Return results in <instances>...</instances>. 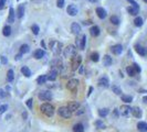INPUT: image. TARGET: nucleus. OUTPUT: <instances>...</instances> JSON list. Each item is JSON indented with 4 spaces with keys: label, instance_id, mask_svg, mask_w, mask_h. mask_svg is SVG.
<instances>
[{
    "label": "nucleus",
    "instance_id": "obj_31",
    "mask_svg": "<svg viewBox=\"0 0 147 132\" xmlns=\"http://www.w3.org/2000/svg\"><path fill=\"white\" fill-rule=\"evenodd\" d=\"M29 51H30V47L28 44H23V45H21V47H20V53H21V54L29 53Z\"/></svg>",
    "mask_w": 147,
    "mask_h": 132
},
{
    "label": "nucleus",
    "instance_id": "obj_27",
    "mask_svg": "<svg viewBox=\"0 0 147 132\" xmlns=\"http://www.w3.org/2000/svg\"><path fill=\"white\" fill-rule=\"evenodd\" d=\"M21 73L25 76V77H30V76H31V70L29 69V67H27V66H23V67H21Z\"/></svg>",
    "mask_w": 147,
    "mask_h": 132
},
{
    "label": "nucleus",
    "instance_id": "obj_21",
    "mask_svg": "<svg viewBox=\"0 0 147 132\" xmlns=\"http://www.w3.org/2000/svg\"><path fill=\"white\" fill-rule=\"evenodd\" d=\"M137 129L139 132H147V123L144 122V121H141V122L137 123Z\"/></svg>",
    "mask_w": 147,
    "mask_h": 132
},
{
    "label": "nucleus",
    "instance_id": "obj_23",
    "mask_svg": "<svg viewBox=\"0 0 147 132\" xmlns=\"http://www.w3.org/2000/svg\"><path fill=\"white\" fill-rule=\"evenodd\" d=\"M112 63H113L112 57H111L110 55H105L104 58H103V64H104V66H111Z\"/></svg>",
    "mask_w": 147,
    "mask_h": 132
},
{
    "label": "nucleus",
    "instance_id": "obj_1",
    "mask_svg": "<svg viewBox=\"0 0 147 132\" xmlns=\"http://www.w3.org/2000/svg\"><path fill=\"white\" fill-rule=\"evenodd\" d=\"M40 110L46 117H52L54 115V107L52 105H50V103H43V105H41Z\"/></svg>",
    "mask_w": 147,
    "mask_h": 132
},
{
    "label": "nucleus",
    "instance_id": "obj_12",
    "mask_svg": "<svg viewBox=\"0 0 147 132\" xmlns=\"http://www.w3.org/2000/svg\"><path fill=\"white\" fill-rule=\"evenodd\" d=\"M68 108L71 110V112H76V110H79L80 108V103L76 101H71V102H69Z\"/></svg>",
    "mask_w": 147,
    "mask_h": 132
},
{
    "label": "nucleus",
    "instance_id": "obj_7",
    "mask_svg": "<svg viewBox=\"0 0 147 132\" xmlns=\"http://www.w3.org/2000/svg\"><path fill=\"white\" fill-rule=\"evenodd\" d=\"M38 97L42 101H48V100H51V99H52V94H51V91H49V90H44V91L39 93Z\"/></svg>",
    "mask_w": 147,
    "mask_h": 132
},
{
    "label": "nucleus",
    "instance_id": "obj_33",
    "mask_svg": "<svg viewBox=\"0 0 147 132\" xmlns=\"http://www.w3.org/2000/svg\"><path fill=\"white\" fill-rule=\"evenodd\" d=\"M108 112H110V111H108L107 108H102L99 110V115H100V117H102V118L103 117H106L108 115Z\"/></svg>",
    "mask_w": 147,
    "mask_h": 132
},
{
    "label": "nucleus",
    "instance_id": "obj_39",
    "mask_svg": "<svg viewBox=\"0 0 147 132\" xmlns=\"http://www.w3.org/2000/svg\"><path fill=\"white\" fill-rule=\"evenodd\" d=\"M95 127L96 128H100V129H105V124L102 122L101 120H97V121H95Z\"/></svg>",
    "mask_w": 147,
    "mask_h": 132
},
{
    "label": "nucleus",
    "instance_id": "obj_4",
    "mask_svg": "<svg viewBox=\"0 0 147 132\" xmlns=\"http://www.w3.org/2000/svg\"><path fill=\"white\" fill-rule=\"evenodd\" d=\"M76 55V49L74 45H69L66 49H64V56L65 57H73Z\"/></svg>",
    "mask_w": 147,
    "mask_h": 132
},
{
    "label": "nucleus",
    "instance_id": "obj_16",
    "mask_svg": "<svg viewBox=\"0 0 147 132\" xmlns=\"http://www.w3.org/2000/svg\"><path fill=\"white\" fill-rule=\"evenodd\" d=\"M56 76H58V70L54 69V68H52V70H51V72L46 75V77H48V80L54 82V80L56 79Z\"/></svg>",
    "mask_w": 147,
    "mask_h": 132
},
{
    "label": "nucleus",
    "instance_id": "obj_11",
    "mask_svg": "<svg viewBox=\"0 0 147 132\" xmlns=\"http://www.w3.org/2000/svg\"><path fill=\"white\" fill-rule=\"evenodd\" d=\"M95 12H96L97 17H99L100 19H105V18H106V16H107L106 10L103 9V8H101V7H97L96 10H95Z\"/></svg>",
    "mask_w": 147,
    "mask_h": 132
},
{
    "label": "nucleus",
    "instance_id": "obj_38",
    "mask_svg": "<svg viewBox=\"0 0 147 132\" xmlns=\"http://www.w3.org/2000/svg\"><path fill=\"white\" fill-rule=\"evenodd\" d=\"M111 22H112L113 24L117 25V24H120V19H118L117 16H112L111 17Z\"/></svg>",
    "mask_w": 147,
    "mask_h": 132
},
{
    "label": "nucleus",
    "instance_id": "obj_46",
    "mask_svg": "<svg viewBox=\"0 0 147 132\" xmlns=\"http://www.w3.org/2000/svg\"><path fill=\"white\" fill-rule=\"evenodd\" d=\"M27 106L28 108H32V99H29V100H27Z\"/></svg>",
    "mask_w": 147,
    "mask_h": 132
},
{
    "label": "nucleus",
    "instance_id": "obj_24",
    "mask_svg": "<svg viewBox=\"0 0 147 132\" xmlns=\"http://www.w3.org/2000/svg\"><path fill=\"white\" fill-rule=\"evenodd\" d=\"M23 14H24V6H23V4H20L19 8H18V11H17V17L19 18V19H21L23 17Z\"/></svg>",
    "mask_w": 147,
    "mask_h": 132
},
{
    "label": "nucleus",
    "instance_id": "obj_44",
    "mask_svg": "<svg viewBox=\"0 0 147 132\" xmlns=\"http://www.w3.org/2000/svg\"><path fill=\"white\" fill-rule=\"evenodd\" d=\"M56 6L59 8H63L64 7V0H56Z\"/></svg>",
    "mask_w": 147,
    "mask_h": 132
},
{
    "label": "nucleus",
    "instance_id": "obj_18",
    "mask_svg": "<svg viewBox=\"0 0 147 132\" xmlns=\"http://www.w3.org/2000/svg\"><path fill=\"white\" fill-rule=\"evenodd\" d=\"M90 33H91V35L92 36H99L100 35V28L97 27V25H93V27L90 29Z\"/></svg>",
    "mask_w": 147,
    "mask_h": 132
},
{
    "label": "nucleus",
    "instance_id": "obj_41",
    "mask_svg": "<svg viewBox=\"0 0 147 132\" xmlns=\"http://www.w3.org/2000/svg\"><path fill=\"white\" fill-rule=\"evenodd\" d=\"M112 90H113V93L116 94V95H121V94H122V90H121V88L118 87V86H113Z\"/></svg>",
    "mask_w": 147,
    "mask_h": 132
},
{
    "label": "nucleus",
    "instance_id": "obj_6",
    "mask_svg": "<svg viewBox=\"0 0 147 132\" xmlns=\"http://www.w3.org/2000/svg\"><path fill=\"white\" fill-rule=\"evenodd\" d=\"M85 43H86V35L85 34H82L81 36L76 39V46L79 47V50L83 51L85 49Z\"/></svg>",
    "mask_w": 147,
    "mask_h": 132
},
{
    "label": "nucleus",
    "instance_id": "obj_17",
    "mask_svg": "<svg viewBox=\"0 0 147 132\" xmlns=\"http://www.w3.org/2000/svg\"><path fill=\"white\" fill-rule=\"evenodd\" d=\"M71 30H72V33H74V34L79 35L80 33H81V27H80V24L76 23V22H73V23H72Z\"/></svg>",
    "mask_w": 147,
    "mask_h": 132
},
{
    "label": "nucleus",
    "instance_id": "obj_26",
    "mask_svg": "<svg viewBox=\"0 0 147 132\" xmlns=\"http://www.w3.org/2000/svg\"><path fill=\"white\" fill-rule=\"evenodd\" d=\"M73 131L74 132H84V126L82 123H77L73 127Z\"/></svg>",
    "mask_w": 147,
    "mask_h": 132
},
{
    "label": "nucleus",
    "instance_id": "obj_43",
    "mask_svg": "<svg viewBox=\"0 0 147 132\" xmlns=\"http://www.w3.org/2000/svg\"><path fill=\"white\" fill-rule=\"evenodd\" d=\"M132 66H133V68H134V69H135V72H136V74H138V73H141V67H139V66H138V64H136V63H134V64L133 65H132Z\"/></svg>",
    "mask_w": 147,
    "mask_h": 132
},
{
    "label": "nucleus",
    "instance_id": "obj_15",
    "mask_svg": "<svg viewBox=\"0 0 147 132\" xmlns=\"http://www.w3.org/2000/svg\"><path fill=\"white\" fill-rule=\"evenodd\" d=\"M99 85L101 87H104V88H107L108 86H110V80H108L107 77H101L99 79Z\"/></svg>",
    "mask_w": 147,
    "mask_h": 132
},
{
    "label": "nucleus",
    "instance_id": "obj_58",
    "mask_svg": "<svg viewBox=\"0 0 147 132\" xmlns=\"http://www.w3.org/2000/svg\"><path fill=\"white\" fill-rule=\"evenodd\" d=\"M144 2H146V3H147V0H144Z\"/></svg>",
    "mask_w": 147,
    "mask_h": 132
},
{
    "label": "nucleus",
    "instance_id": "obj_40",
    "mask_svg": "<svg viewBox=\"0 0 147 132\" xmlns=\"http://www.w3.org/2000/svg\"><path fill=\"white\" fill-rule=\"evenodd\" d=\"M31 30H32V32L34 33V34H39L40 28H39V25H38V24H33L32 27H31Z\"/></svg>",
    "mask_w": 147,
    "mask_h": 132
},
{
    "label": "nucleus",
    "instance_id": "obj_10",
    "mask_svg": "<svg viewBox=\"0 0 147 132\" xmlns=\"http://www.w3.org/2000/svg\"><path fill=\"white\" fill-rule=\"evenodd\" d=\"M132 113V108L128 106H122L121 107V115L123 117H128Z\"/></svg>",
    "mask_w": 147,
    "mask_h": 132
},
{
    "label": "nucleus",
    "instance_id": "obj_37",
    "mask_svg": "<svg viewBox=\"0 0 147 132\" xmlns=\"http://www.w3.org/2000/svg\"><path fill=\"white\" fill-rule=\"evenodd\" d=\"M61 65H62V62L60 60H54L52 61V63H51V66L54 68V67H61Z\"/></svg>",
    "mask_w": 147,
    "mask_h": 132
},
{
    "label": "nucleus",
    "instance_id": "obj_42",
    "mask_svg": "<svg viewBox=\"0 0 147 132\" xmlns=\"http://www.w3.org/2000/svg\"><path fill=\"white\" fill-rule=\"evenodd\" d=\"M8 110V105H2L0 106V115H2L3 112H6Z\"/></svg>",
    "mask_w": 147,
    "mask_h": 132
},
{
    "label": "nucleus",
    "instance_id": "obj_54",
    "mask_svg": "<svg viewBox=\"0 0 147 132\" xmlns=\"http://www.w3.org/2000/svg\"><path fill=\"white\" fill-rule=\"evenodd\" d=\"M143 101H144L145 103H147V96H145V97L143 98Z\"/></svg>",
    "mask_w": 147,
    "mask_h": 132
},
{
    "label": "nucleus",
    "instance_id": "obj_3",
    "mask_svg": "<svg viewBox=\"0 0 147 132\" xmlns=\"http://www.w3.org/2000/svg\"><path fill=\"white\" fill-rule=\"evenodd\" d=\"M81 62H82V57L77 56V55H75V56H73L71 58V66H72V70H76L77 68L81 66Z\"/></svg>",
    "mask_w": 147,
    "mask_h": 132
},
{
    "label": "nucleus",
    "instance_id": "obj_2",
    "mask_svg": "<svg viewBox=\"0 0 147 132\" xmlns=\"http://www.w3.org/2000/svg\"><path fill=\"white\" fill-rule=\"evenodd\" d=\"M61 49H62V43L59 41H55V40H52L50 42V50L52 51L53 54L59 55L61 53Z\"/></svg>",
    "mask_w": 147,
    "mask_h": 132
},
{
    "label": "nucleus",
    "instance_id": "obj_50",
    "mask_svg": "<svg viewBox=\"0 0 147 132\" xmlns=\"http://www.w3.org/2000/svg\"><path fill=\"white\" fill-rule=\"evenodd\" d=\"M14 60H15V61H20V60H21V54H18V55H15Z\"/></svg>",
    "mask_w": 147,
    "mask_h": 132
},
{
    "label": "nucleus",
    "instance_id": "obj_25",
    "mask_svg": "<svg viewBox=\"0 0 147 132\" xmlns=\"http://www.w3.org/2000/svg\"><path fill=\"white\" fill-rule=\"evenodd\" d=\"M127 11L130 12V14H132V16H136V14L138 13V11H139V8H136V7L131 6V7H128L127 8Z\"/></svg>",
    "mask_w": 147,
    "mask_h": 132
},
{
    "label": "nucleus",
    "instance_id": "obj_51",
    "mask_svg": "<svg viewBox=\"0 0 147 132\" xmlns=\"http://www.w3.org/2000/svg\"><path fill=\"white\" fill-rule=\"evenodd\" d=\"M1 61H2V63H3V64H7V58L4 56H1Z\"/></svg>",
    "mask_w": 147,
    "mask_h": 132
},
{
    "label": "nucleus",
    "instance_id": "obj_34",
    "mask_svg": "<svg viewBox=\"0 0 147 132\" xmlns=\"http://www.w3.org/2000/svg\"><path fill=\"white\" fill-rule=\"evenodd\" d=\"M126 72H127V74L131 76V77H133V76H135L136 72L135 69L133 68V66H128V67H126Z\"/></svg>",
    "mask_w": 147,
    "mask_h": 132
},
{
    "label": "nucleus",
    "instance_id": "obj_55",
    "mask_svg": "<svg viewBox=\"0 0 147 132\" xmlns=\"http://www.w3.org/2000/svg\"><path fill=\"white\" fill-rule=\"evenodd\" d=\"M80 73H83V66H80Z\"/></svg>",
    "mask_w": 147,
    "mask_h": 132
},
{
    "label": "nucleus",
    "instance_id": "obj_20",
    "mask_svg": "<svg viewBox=\"0 0 147 132\" xmlns=\"http://www.w3.org/2000/svg\"><path fill=\"white\" fill-rule=\"evenodd\" d=\"M44 55H45V52L43 50H37V51H34V53H33V57L37 58V60L42 58Z\"/></svg>",
    "mask_w": 147,
    "mask_h": 132
},
{
    "label": "nucleus",
    "instance_id": "obj_36",
    "mask_svg": "<svg viewBox=\"0 0 147 132\" xmlns=\"http://www.w3.org/2000/svg\"><path fill=\"white\" fill-rule=\"evenodd\" d=\"M91 60L93 61V62H99V61H100V55H99V53L93 52L92 54H91Z\"/></svg>",
    "mask_w": 147,
    "mask_h": 132
},
{
    "label": "nucleus",
    "instance_id": "obj_48",
    "mask_svg": "<svg viewBox=\"0 0 147 132\" xmlns=\"http://www.w3.org/2000/svg\"><path fill=\"white\" fill-rule=\"evenodd\" d=\"M3 97H6V94H4V91L3 90H0V98H3Z\"/></svg>",
    "mask_w": 147,
    "mask_h": 132
},
{
    "label": "nucleus",
    "instance_id": "obj_14",
    "mask_svg": "<svg viewBox=\"0 0 147 132\" xmlns=\"http://www.w3.org/2000/svg\"><path fill=\"white\" fill-rule=\"evenodd\" d=\"M111 51H112L113 54L120 55L121 53H122V51H123V46L121 44H116V45H114V46L111 47Z\"/></svg>",
    "mask_w": 147,
    "mask_h": 132
},
{
    "label": "nucleus",
    "instance_id": "obj_13",
    "mask_svg": "<svg viewBox=\"0 0 147 132\" xmlns=\"http://www.w3.org/2000/svg\"><path fill=\"white\" fill-rule=\"evenodd\" d=\"M66 11H68V13L71 17H74V16H76V13H77V8H76L75 4H70V6H68Z\"/></svg>",
    "mask_w": 147,
    "mask_h": 132
},
{
    "label": "nucleus",
    "instance_id": "obj_5",
    "mask_svg": "<svg viewBox=\"0 0 147 132\" xmlns=\"http://www.w3.org/2000/svg\"><path fill=\"white\" fill-rule=\"evenodd\" d=\"M58 113L62 117V118H65V119H68V118H70V117L72 116L71 110H70L68 107H60L59 108V110H58Z\"/></svg>",
    "mask_w": 147,
    "mask_h": 132
},
{
    "label": "nucleus",
    "instance_id": "obj_52",
    "mask_svg": "<svg viewBox=\"0 0 147 132\" xmlns=\"http://www.w3.org/2000/svg\"><path fill=\"white\" fill-rule=\"evenodd\" d=\"M93 91V87H90V89H89V93H87V96H90L91 95V93Z\"/></svg>",
    "mask_w": 147,
    "mask_h": 132
},
{
    "label": "nucleus",
    "instance_id": "obj_19",
    "mask_svg": "<svg viewBox=\"0 0 147 132\" xmlns=\"http://www.w3.org/2000/svg\"><path fill=\"white\" fill-rule=\"evenodd\" d=\"M132 115L135 117V118H142L143 113H142V110L138 107H134V108H132Z\"/></svg>",
    "mask_w": 147,
    "mask_h": 132
},
{
    "label": "nucleus",
    "instance_id": "obj_53",
    "mask_svg": "<svg viewBox=\"0 0 147 132\" xmlns=\"http://www.w3.org/2000/svg\"><path fill=\"white\" fill-rule=\"evenodd\" d=\"M41 46H42L43 49H45V43H44V41H41Z\"/></svg>",
    "mask_w": 147,
    "mask_h": 132
},
{
    "label": "nucleus",
    "instance_id": "obj_8",
    "mask_svg": "<svg viewBox=\"0 0 147 132\" xmlns=\"http://www.w3.org/2000/svg\"><path fill=\"white\" fill-rule=\"evenodd\" d=\"M79 84H80L79 80L75 79V78H72V79H70L68 82V84H66V88L71 91H75L77 86H79Z\"/></svg>",
    "mask_w": 147,
    "mask_h": 132
},
{
    "label": "nucleus",
    "instance_id": "obj_32",
    "mask_svg": "<svg viewBox=\"0 0 147 132\" xmlns=\"http://www.w3.org/2000/svg\"><path fill=\"white\" fill-rule=\"evenodd\" d=\"M13 77H14L13 70H12V69H9V70H8V73H7V79H8V82L11 83L12 80H13Z\"/></svg>",
    "mask_w": 147,
    "mask_h": 132
},
{
    "label": "nucleus",
    "instance_id": "obj_35",
    "mask_svg": "<svg viewBox=\"0 0 147 132\" xmlns=\"http://www.w3.org/2000/svg\"><path fill=\"white\" fill-rule=\"evenodd\" d=\"M134 24H135L136 27H142V25H143V19H142L141 17L135 18V20H134Z\"/></svg>",
    "mask_w": 147,
    "mask_h": 132
},
{
    "label": "nucleus",
    "instance_id": "obj_22",
    "mask_svg": "<svg viewBox=\"0 0 147 132\" xmlns=\"http://www.w3.org/2000/svg\"><path fill=\"white\" fill-rule=\"evenodd\" d=\"M8 22H9V23H13V22H14V10H13V8H10V9H9Z\"/></svg>",
    "mask_w": 147,
    "mask_h": 132
},
{
    "label": "nucleus",
    "instance_id": "obj_28",
    "mask_svg": "<svg viewBox=\"0 0 147 132\" xmlns=\"http://www.w3.org/2000/svg\"><path fill=\"white\" fill-rule=\"evenodd\" d=\"M121 99H122V101H124V102H126V103H130L133 101V97H132V96H128V95H122L121 96Z\"/></svg>",
    "mask_w": 147,
    "mask_h": 132
},
{
    "label": "nucleus",
    "instance_id": "obj_57",
    "mask_svg": "<svg viewBox=\"0 0 147 132\" xmlns=\"http://www.w3.org/2000/svg\"><path fill=\"white\" fill-rule=\"evenodd\" d=\"M89 1H91V2H96V0H89Z\"/></svg>",
    "mask_w": 147,
    "mask_h": 132
},
{
    "label": "nucleus",
    "instance_id": "obj_29",
    "mask_svg": "<svg viewBox=\"0 0 147 132\" xmlns=\"http://www.w3.org/2000/svg\"><path fill=\"white\" fill-rule=\"evenodd\" d=\"M46 80H48V77H46V75H42V76H40V77H38L37 83L39 84V85H43V84L46 83Z\"/></svg>",
    "mask_w": 147,
    "mask_h": 132
},
{
    "label": "nucleus",
    "instance_id": "obj_49",
    "mask_svg": "<svg viewBox=\"0 0 147 132\" xmlns=\"http://www.w3.org/2000/svg\"><path fill=\"white\" fill-rule=\"evenodd\" d=\"M113 116H115L116 118L118 117V110L117 109H114V111H113Z\"/></svg>",
    "mask_w": 147,
    "mask_h": 132
},
{
    "label": "nucleus",
    "instance_id": "obj_45",
    "mask_svg": "<svg viewBox=\"0 0 147 132\" xmlns=\"http://www.w3.org/2000/svg\"><path fill=\"white\" fill-rule=\"evenodd\" d=\"M127 1L130 2V3H131V4H132V6H133V7H136V8H139L138 3H137V2L135 1V0H127Z\"/></svg>",
    "mask_w": 147,
    "mask_h": 132
},
{
    "label": "nucleus",
    "instance_id": "obj_9",
    "mask_svg": "<svg viewBox=\"0 0 147 132\" xmlns=\"http://www.w3.org/2000/svg\"><path fill=\"white\" fill-rule=\"evenodd\" d=\"M135 51L138 53L141 56H147V49L139 44H136L135 45Z\"/></svg>",
    "mask_w": 147,
    "mask_h": 132
},
{
    "label": "nucleus",
    "instance_id": "obj_56",
    "mask_svg": "<svg viewBox=\"0 0 147 132\" xmlns=\"http://www.w3.org/2000/svg\"><path fill=\"white\" fill-rule=\"evenodd\" d=\"M22 116H23V118H27V116H28V115H27V112H23V115H22Z\"/></svg>",
    "mask_w": 147,
    "mask_h": 132
},
{
    "label": "nucleus",
    "instance_id": "obj_30",
    "mask_svg": "<svg viewBox=\"0 0 147 132\" xmlns=\"http://www.w3.org/2000/svg\"><path fill=\"white\" fill-rule=\"evenodd\" d=\"M2 34H3L4 36H9V35L11 34V28H10L9 25H6V27L3 28V30H2Z\"/></svg>",
    "mask_w": 147,
    "mask_h": 132
},
{
    "label": "nucleus",
    "instance_id": "obj_47",
    "mask_svg": "<svg viewBox=\"0 0 147 132\" xmlns=\"http://www.w3.org/2000/svg\"><path fill=\"white\" fill-rule=\"evenodd\" d=\"M4 4H6V0H0V10L3 9Z\"/></svg>",
    "mask_w": 147,
    "mask_h": 132
}]
</instances>
